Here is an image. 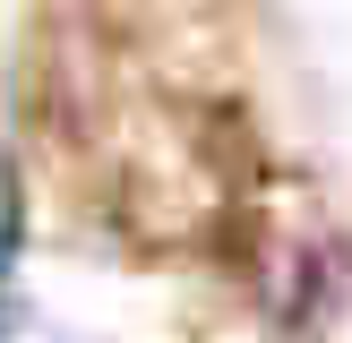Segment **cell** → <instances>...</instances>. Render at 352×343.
Returning <instances> with one entry per match:
<instances>
[]
</instances>
